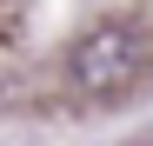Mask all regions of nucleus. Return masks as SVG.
<instances>
[{
    "mask_svg": "<svg viewBox=\"0 0 153 146\" xmlns=\"http://www.w3.org/2000/svg\"><path fill=\"white\" fill-rule=\"evenodd\" d=\"M133 73H140V33H126V27H100L73 46V80L93 86V93L126 86Z\"/></svg>",
    "mask_w": 153,
    "mask_h": 146,
    "instance_id": "f257e3e1",
    "label": "nucleus"
}]
</instances>
